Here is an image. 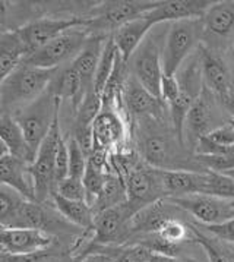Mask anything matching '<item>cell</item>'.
Instances as JSON below:
<instances>
[{"label":"cell","mask_w":234,"mask_h":262,"mask_svg":"<svg viewBox=\"0 0 234 262\" xmlns=\"http://www.w3.org/2000/svg\"><path fill=\"white\" fill-rule=\"evenodd\" d=\"M144 122L139 129V156L154 168L160 170H189L205 171L195 157L191 160L181 156L183 145L176 134L161 127L160 119H141Z\"/></svg>","instance_id":"cell-1"},{"label":"cell","mask_w":234,"mask_h":262,"mask_svg":"<svg viewBox=\"0 0 234 262\" xmlns=\"http://www.w3.org/2000/svg\"><path fill=\"white\" fill-rule=\"evenodd\" d=\"M59 69H41L21 64L0 84L2 113L18 112L31 104L50 88Z\"/></svg>","instance_id":"cell-2"},{"label":"cell","mask_w":234,"mask_h":262,"mask_svg":"<svg viewBox=\"0 0 234 262\" xmlns=\"http://www.w3.org/2000/svg\"><path fill=\"white\" fill-rule=\"evenodd\" d=\"M0 226L9 229H38L47 231L54 227V220L43 204L25 200L13 189L2 185Z\"/></svg>","instance_id":"cell-3"},{"label":"cell","mask_w":234,"mask_h":262,"mask_svg":"<svg viewBox=\"0 0 234 262\" xmlns=\"http://www.w3.org/2000/svg\"><path fill=\"white\" fill-rule=\"evenodd\" d=\"M60 103L62 100L56 98L53 91L49 88L31 104L25 105L24 108L15 112V115H12L18 125L21 126L24 137L35 157L53 126L56 116L59 115Z\"/></svg>","instance_id":"cell-4"},{"label":"cell","mask_w":234,"mask_h":262,"mask_svg":"<svg viewBox=\"0 0 234 262\" xmlns=\"http://www.w3.org/2000/svg\"><path fill=\"white\" fill-rule=\"evenodd\" d=\"M160 2H145V0H119L106 2L101 6L94 8L86 18V31L91 35H113L114 32L132 19L145 15L155 9Z\"/></svg>","instance_id":"cell-5"},{"label":"cell","mask_w":234,"mask_h":262,"mask_svg":"<svg viewBox=\"0 0 234 262\" xmlns=\"http://www.w3.org/2000/svg\"><path fill=\"white\" fill-rule=\"evenodd\" d=\"M142 208L126 201L96 214L89 246H123L132 239L130 223Z\"/></svg>","instance_id":"cell-6"},{"label":"cell","mask_w":234,"mask_h":262,"mask_svg":"<svg viewBox=\"0 0 234 262\" xmlns=\"http://www.w3.org/2000/svg\"><path fill=\"white\" fill-rule=\"evenodd\" d=\"M203 31V19H184L171 24L162 49V71L166 76H176L181 63L199 42Z\"/></svg>","instance_id":"cell-7"},{"label":"cell","mask_w":234,"mask_h":262,"mask_svg":"<svg viewBox=\"0 0 234 262\" xmlns=\"http://www.w3.org/2000/svg\"><path fill=\"white\" fill-rule=\"evenodd\" d=\"M62 139L63 137L60 132V123L57 115L49 135L45 137L37 152V157L30 166L32 180H34L35 201L40 204H44L49 198H52L56 190V158Z\"/></svg>","instance_id":"cell-8"},{"label":"cell","mask_w":234,"mask_h":262,"mask_svg":"<svg viewBox=\"0 0 234 262\" xmlns=\"http://www.w3.org/2000/svg\"><path fill=\"white\" fill-rule=\"evenodd\" d=\"M89 37L91 34L85 28L69 30L27 56L22 64L41 69H59L63 63L74 60L84 49Z\"/></svg>","instance_id":"cell-9"},{"label":"cell","mask_w":234,"mask_h":262,"mask_svg":"<svg viewBox=\"0 0 234 262\" xmlns=\"http://www.w3.org/2000/svg\"><path fill=\"white\" fill-rule=\"evenodd\" d=\"M128 201L138 205L139 208H145L158 201L167 200V192L164 188L162 170L154 168L147 163H139L129 176L125 179Z\"/></svg>","instance_id":"cell-10"},{"label":"cell","mask_w":234,"mask_h":262,"mask_svg":"<svg viewBox=\"0 0 234 262\" xmlns=\"http://www.w3.org/2000/svg\"><path fill=\"white\" fill-rule=\"evenodd\" d=\"M86 16H69V18H40L28 22L24 27L18 28L21 40L25 44L28 56L35 50L41 49L47 42L62 35L63 32L74 28H86Z\"/></svg>","instance_id":"cell-11"},{"label":"cell","mask_w":234,"mask_h":262,"mask_svg":"<svg viewBox=\"0 0 234 262\" xmlns=\"http://www.w3.org/2000/svg\"><path fill=\"white\" fill-rule=\"evenodd\" d=\"M171 205L192 214L202 226L221 224L234 219V201L220 200L206 195H186L167 198Z\"/></svg>","instance_id":"cell-12"},{"label":"cell","mask_w":234,"mask_h":262,"mask_svg":"<svg viewBox=\"0 0 234 262\" xmlns=\"http://www.w3.org/2000/svg\"><path fill=\"white\" fill-rule=\"evenodd\" d=\"M133 72L139 84L148 93L161 100V82H162V52L155 37L149 35L141 44L133 57Z\"/></svg>","instance_id":"cell-13"},{"label":"cell","mask_w":234,"mask_h":262,"mask_svg":"<svg viewBox=\"0 0 234 262\" xmlns=\"http://www.w3.org/2000/svg\"><path fill=\"white\" fill-rule=\"evenodd\" d=\"M214 120V103L211 91L203 85L201 95L191 107L186 123H184V142L189 145V149L195 152L199 139L206 137L213 129L211 123Z\"/></svg>","instance_id":"cell-14"},{"label":"cell","mask_w":234,"mask_h":262,"mask_svg":"<svg viewBox=\"0 0 234 262\" xmlns=\"http://www.w3.org/2000/svg\"><path fill=\"white\" fill-rule=\"evenodd\" d=\"M54 237L44 230L38 229H9L2 227L0 245L2 252L11 255L31 253V252L50 249L53 246Z\"/></svg>","instance_id":"cell-15"},{"label":"cell","mask_w":234,"mask_h":262,"mask_svg":"<svg viewBox=\"0 0 234 262\" xmlns=\"http://www.w3.org/2000/svg\"><path fill=\"white\" fill-rule=\"evenodd\" d=\"M215 2L211 0H170L160 5L147 15L154 25L162 22H177L184 19H203L206 11Z\"/></svg>","instance_id":"cell-16"},{"label":"cell","mask_w":234,"mask_h":262,"mask_svg":"<svg viewBox=\"0 0 234 262\" xmlns=\"http://www.w3.org/2000/svg\"><path fill=\"white\" fill-rule=\"evenodd\" d=\"M94 148L117 149L126 139V125L117 108H103L92 126Z\"/></svg>","instance_id":"cell-17"},{"label":"cell","mask_w":234,"mask_h":262,"mask_svg":"<svg viewBox=\"0 0 234 262\" xmlns=\"http://www.w3.org/2000/svg\"><path fill=\"white\" fill-rule=\"evenodd\" d=\"M27 161L21 158L13 157L11 154L0 156V179L2 185L13 189L22 198L35 201L34 193V180L31 170ZM37 202V201H35Z\"/></svg>","instance_id":"cell-18"},{"label":"cell","mask_w":234,"mask_h":262,"mask_svg":"<svg viewBox=\"0 0 234 262\" xmlns=\"http://www.w3.org/2000/svg\"><path fill=\"white\" fill-rule=\"evenodd\" d=\"M123 100L132 116L138 119H161L164 112V101L148 93L136 78L126 81L123 88Z\"/></svg>","instance_id":"cell-19"},{"label":"cell","mask_w":234,"mask_h":262,"mask_svg":"<svg viewBox=\"0 0 234 262\" xmlns=\"http://www.w3.org/2000/svg\"><path fill=\"white\" fill-rule=\"evenodd\" d=\"M155 27L147 15H141L138 18L132 19L128 24H125L123 27H120L111 37L113 41L116 44L117 52L120 54L122 62H129V59L138 52L141 44L145 41L148 32L151 28Z\"/></svg>","instance_id":"cell-20"},{"label":"cell","mask_w":234,"mask_h":262,"mask_svg":"<svg viewBox=\"0 0 234 262\" xmlns=\"http://www.w3.org/2000/svg\"><path fill=\"white\" fill-rule=\"evenodd\" d=\"M201 68H202V78L205 81V86L215 97H218L223 104H225L234 82L225 63L220 57H217L215 54H211L209 52H202Z\"/></svg>","instance_id":"cell-21"},{"label":"cell","mask_w":234,"mask_h":262,"mask_svg":"<svg viewBox=\"0 0 234 262\" xmlns=\"http://www.w3.org/2000/svg\"><path fill=\"white\" fill-rule=\"evenodd\" d=\"M108 37L110 35H91L81 53L72 60V66L84 82L86 94L94 90L97 69Z\"/></svg>","instance_id":"cell-22"},{"label":"cell","mask_w":234,"mask_h":262,"mask_svg":"<svg viewBox=\"0 0 234 262\" xmlns=\"http://www.w3.org/2000/svg\"><path fill=\"white\" fill-rule=\"evenodd\" d=\"M0 138H2V154H11L32 164L35 154L31 151L27 139L24 137L21 126L11 113H2L0 117Z\"/></svg>","instance_id":"cell-23"},{"label":"cell","mask_w":234,"mask_h":262,"mask_svg":"<svg viewBox=\"0 0 234 262\" xmlns=\"http://www.w3.org/2000/svg\"><path fill=\"white\" fill-rule=\"evenodd\" d=\"M205 171L162 170V180H164V188L167 192V198L186 196V195H202Z\"/></svg>","instance_id":"cell-24"},{"label":"cell","mask_w":234,"mask_h":262,"mask_svg":"<svg viewBox=\"0 0 234 262\" xmlns=\"http://www.w3.org/2000/svg\"><path fill=\"white\" fill-rule=\"evenodd\" d=\"M28 56V50L21 40L16 30H5L0 34V81L21 66L24 59Z\"/></svg>","instance_id":"cell-25"},{"label":"cell","mask_w":234,"mask_h":262,"mask_svg":"<svg viewBox=\"0 0 234 262\" xmlns=\"http://www.w3.org/2000/svg\"><path fill=\"white\" fill-rule=\"evenodd\" d=\"M50 90L53 91L56 98L71 100L75 110H78V107L84 101L86 95L84 82H82L79 74L75 71L72 63L69 66H66L64 69H62L60 72H57V75L54 76L53 82L50 85Z\"/></svg>","instance_id":"cell-26"},{"label":"cell","mask_w":234,"mask_h":262,"mask_svg":"<svg viewBox=\"0 0 234 262\" xmlns=\"http://www.w3.org/2000/svg\"><path fill=\"white\" fill-rule=\"evenodd\" d=\"M52 200L54 202V208L63 217L69 224L76 226L85 231H92L94 229V211L86 204L85 201L66 200L59 193H53Z\"/></svg>","instance_id":"cell-27"},{"label":"cell","mask_w":234,"mask_h":262,"mask_svg":"<svg viewBox=\"0 0 234 262\" xmlns=\"http://www.w3.org/2000/svg\"><path fill=\"white\" fill-rule=\"evenodd\" d=\"M205 31L225 37L234 30V2H215L203 16Z\"/></svg>","instance_id":"cell-28"},{"label":"cell","mask_w":234,"mask_h":262,"mask_svg":"<svg viewBox=\"0 0 234 262\" xmlns=\"http://www.w3.org/2000/svg\"><path fill=\"white\" fill-rule=\"evenodd\" d=\"M128 201V193H126V185L125 180L117 176L114 173H110L107 178L106 186L103 189V192L100 193V196L97 198V201L92 205V211L94 215L101 212V211L111 208L120 205L123 202Z\"/></svg>","instance_id":"cell-29"},{"label":"cell","mask_w":234,"mask_h":262,"mask_svg":"<svg viewBox=\"0 0 234 262\" xmlns=\"http://www.w3.org/2000/svg\"><path fill=\"white\" fill-rule=\"evenodd\" d=\"M117 59H119V52H117L116 44L113 41V37L110 35L107 38L106 44H104V50H103L100 64L97 69L96 81H94V91L97 94L103 95V93H104L106 85L108 84V81L113 75V71L116 68Z\"/></svg>","instance_id":"cell-30"},{"label":"cell","mask_w":234,"mask_h":262,"mask_svg":"<svg viewBox=\"0 0 234 262\" xmlns=\"http://www.w3.org/2000/svg\"><path fill=\"white\" fill-rule=\"evenodd\" d=\"M202 195L220 198V200L234 201V179L224 173L206 170Z\"/></svg>","instance_id":"cell-31"},{"label":"cell","mask_w":234,"mask_h":262,"mask_svg":"<svg viewBox=\"0 0 234 262\" xmlns=\"http://www.w3.org/2000/svg\"><path fill=\"white\" fill-rule=\"evenodd\" d=\"M152 236L160 237L161 241L180 246L181 243L191 241L193 242V233L191 230L189 224H184L183 221H180L176 217H170L164 221V224L161 226L158 231Z\"/></svg>","instance_id":"cell-32"},{"label":"cell","mask_w":234,"mask_h":262,"mask_svg":"<svg viewBox=\"0 0 234 262\" xmlns=\"http://www.w3.org/2000/svg\"><path fill=\"white\" fill-rule=\"evenodd\" d=\"M191 230L193 233V242L198 243L202 248L208 261L209 262H234V258L225 251L224 248H221L213 236L209 237L203 230H199V227L196 224H189Z\"/></svg>","instance_id":"cell-33"},{"label":"cell","mask_w":234,"mask_h":262,"mask_svg":"<svg viewBox=\"0 0 234 262\" xmlns=\"http://www.w3.org/2000/svg\"><path fill=\"white\" fill-rule=\"evenodd\" d=\"M108 171L103 170V168H98L96 166H92L89 161H88V167H86L85 176H84V185H85L86 190V202L88 205L92 208L94 202L97 198L100 196V193L103 192V189L106 186L107 178H108Z\"/></svg>","instance_id":"cell-34"},{"label":"cell","mask_w":234,"mask_h":262,"mask_svg":"<svg viewBox=\"0 0 234 262\" xmlns=\"http://www.w3.org/2000/svg\"><path fill=\"white\" fill-rule=\"evenodd\" d=\"M67 147H69V176L84 179L88 167V156L74 138L67 139Z\"/></svg>","instance_id":"cell-35"},{"label":"cell","mask_w":234,"mask_h":262,"mask_svg":"<svg viewBox=\"0 0 234 262\" xmlns=\"http://www.w3.org/2000/svg\"><path fill=\"white\" fill-rule=\"evenodd\" d=\"M66 252H57L53 248L44 251L31 252V253H21V255H11L6 252L0 253V262H53Z\"/></svg>","instance_id":"cell-36"},{"label":"cell","mask_w":234,"mask_h":262,"mask_svg":"<svg viewBox=\"0 0 234 262\" xmlns=\"http://www.w3.org/2000/svg\"><path fill=\"white\" fill-rule=\"evenodd\" d=\"M54 193H59L60 196H63L66 200L72 201H85L86 202V190L84 180L76 178H66L60 180L56 185ZM88 204V202H86Z\"/></svg>","instance_id":"cell-37"},{"label":"cell","mask_w":234,"mask_h":262,"mask_svg":"<svg viewBox=\"0 0 234 262\" xmlns=\"http://www.w3.org/2000/svg\"><path fill=\"white\" fill-rule=\"evenodd\" d=\"M198 227L203 229L208 233H211V236L215 237V239L234 243V219L224 221L221 224H213V226H202V224H199Z\"/></svg>","instance_id":"cell-38"},{"label":"cell","mask_w":234,"mask_h":262,"mask_svg":"<svg viewBox=\"0 0 234 262\" xmlns=\"http://www.w3.org/2000/svg\"><path fill=\"white\" fill-rule=\"evenodd\" d=\"M180 95V84L177 76H162L161 82V100L167 105H171Z\"/></svg>","instance_id":"cell-39"},{"label":"cell","mask_w":234,"mask_h":262,"mask_svg":"<svg viewBox=\"0 0 234 262\" xmlns=\"http://www.w3.org/2000/svg\"><path fill=\"white\" fill-rule=\"evenodd\" d=\"M66 178H69V147L67 141L63 138L56 158V185Z\"/></svg>","instance_id":"cell-40"},{"label":"cell","mask_w":234,"mask_h":262,"mask_svg":"<svg viewBox=\"0 0 234 262\" xmlns=\"http://www.w3.org/2000/svg\"><path fill=\"white\" fill-rule=\"evenodd\" d=\"M111 256L104 251L103 246H89L84 255L81 256L79 262H110Z\"/></svg>","instance_id":"cell-41"},{"label":"cell","mask_w":234,"mask_h":262,"mask_svg":"<svg viewBox=\"0 0 234 262\" xmlns=\"http://www.w3.org/2000/svg\"><path fill=\"white\" fill-rule=\"evenodd\" d=\"M148 262H196L192 259H181L179 256H166V255H158V253H152Z\"/></svg>","instance_id":"cell-42"},{"label":"cell","mask_w":234,"mask_h":262,"mask_svg":"<svg viewBox=\"0 0 234 262\" xmlns=\"http://www.w3.org/2000/svg\"><path fill=\"white\" fill-rule=\"evenodd\" d=\"M224 107L231 113V116H233V119H234V82H233V86H231V91H230V95H228V100L225 101Z\"/></svg>","instance_id":"cell-43"},{"label":"cell","mask_w":234,"mask_h":262,"mask_svg":"<svg viewBox=\"0 0 234 262\" xmlns=\"http://www.w3.org/2000/svg\"><path fill=\"white\" fill-rule=\"evenodd\" d=\"M79 261H81V258L74 256L71 252H66V253H63L62 256H59L57 259H54L53 262H79Z\"/></svg>","instance_id":"cell-44"},{"label":"cell","mask_w":234,"mask_h":262,"mask_svg":"<svg viewBox=\"0 0 234 262\" xmlns=\"http://www.w3.org/2000/svg\"><path fill=\"white\" fill-rule=\"evenodd\" d=\"M224 174H227V176H230V178L234 179V168L233 170H230V171H227V173H224Z\"/></svg>","instance_id":"cell-45"},{"label":"cell","mask_w":234,"mask_h":262,"mask_svg":"<svg viewBox=\"0 0 234 262\" xmlns=\"http://www.w3.org/2000/svg\"><path fill=\"white\" fill-rule=\"evenodd\" d=\"M228 123L234 127V119H230V120H228Z\"/></svg>","instance_id":"cell-46"},{"label":"cell","mask_w":234,"mask_h":262,"mask_svg":"<svg viewBox=\"0 0 234 262\" xmlns=\"http://www.w3.org/2000/svg\"><path fill=\"white\" fill-rule=\"evenodd\" d=\"M233 52H234V42H233Z\"/></svg>","instance_id":"cell-47"}]
</instances>
